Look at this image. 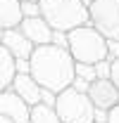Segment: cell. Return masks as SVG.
<instances>
[{
	"mask_svg": "<svg viewBox=\"0 0 119 123\" xmlns=\"http://www.w3.org/2000/svg\"><path fill=\"white\" fill-rule=\"evenodd\" d=\"M29 114H31V107L12 88L0 92V116H7L15 123H29Z\"/></svg>",
	"mask_w": 119,
	"mask_h": 123,
	"instance_id": "cell-7",
	"label": "cell"
},
{
	"mask_svg": "<svg viewBox=\"0 0 119 123\" xmlns=\"http://www.w3.org/2000/svg\"><path fill=\"white\" fill-rule=\"evenodd\" d=\"M17 69H15V57L0 45V92L7 90L12 85V78H15Z\"/></svg>",
	"mask_w": 119,
	"mask_h": 123,
	"instance_id": "cell-12",
	"label": "cell"
},
{
	"mask_svg": "<svg viewBox=\"0 0 119 123\" xmlns=\"http://www.w3.org/2000/svg\"><path fill=\"white\" fill-rule=\"evenodd\" d=\"M88 24L107 40H119V0L88 2Z\"/></svg>",
	"mask_w": 119,
	"mask_h": 123,
	"instance_id": "cell-5",
	"label": "cell"
},
{
	"mask_svg": "<svg viewBox=\"0 0 119 123\" xmlns=\"http://www.w3.org/2000/svg\"><path fill=\"white\" fill-rule=\"evenodd\" d=\"M22 2L19 0H0V26L7 29H17L22 24Z\"/></svg>",
	"mask_w": 119,
	"mask_h": 123,
	"instance_id": "cell-11",
	"label": "cell"
},
{
	"mask_svg": "<svg viewBox=\"0 0 119 123\" xmlns=\"http://www.w3.org/2000/svg\"><path fill=\"white\" fill-rule=\"evenodd\" d=\"M41 17L55 31H69L88 24V2L86 0H38Z\"/></svg>",
	"mask_w": 119,
	"mask_h": 123,
	"instance_id": "cell-3",
	"label": "cell"
},
{
	"mask_svg": "<svg viewBox=\"0 0 119 123\" xmlns=\"http://www.w3.org/2000/svg\"><path fill=\"white\" fill-rule=\"evenodd\" d=\"M19 2H38V0H19Z\"/></svg>",
	"mask_w": 119,
	"mask_h": 123,
	"instance_id": "cell-21",
	"label": "cell"
},
{
	"mask_svg": "<svg viewBox=\"0 0 119 123\" xmlns=\"http://www.w3.org/2000/svg\"><path fill=\"white\" fill-rule=\"evenodd\" d=\"M29 123H62V118H60V114L55 111L52 104L38 102V104H33V107H31Z\"/></svg>",
	"mask_w": 119,
	"mask_h": 123,
	"instance_id": "cell-13",
	"label": "cell"
},
{
	"mask_svg": "<svg viewBox=\"0 0 119 123\" xmlns=\"http://www.w3.org/2000/svg\"><path fill=\"white\" fill-rule=\"evenodd\" d=\"M67 50L72 52L76 64H98L103 59H110L107 38L90 24H83L67 33Z\"/></svg>",
	"mask_w": 119,
	"mask_h": 123,
	"instance_id": "cell-2",
	"label": "cell"
},
{
	"mask_svg": "<svg viewBox=\"0 0 119 123\" xmlns=\"http://www.w3.org/2000/svg\"><path fill=\"white\" fill-rule=\"evenodd\" d=\"M15 69H17V74H29L31 64H29V59H15Z\"/></svg>",
	"mask_w": 119,
	"mask_h": 123,
	"instance_id": "cell-17",
	"label": "cell"
},
{
	"mask_svg": "<svg viewBox=\"0 0 119 123\" xmlns=\"http://www.w3.org/2000/svg\"><path fill=\"white\" fill-rule=\"evenodd\" d=\"M107 123H119V104H114L107 111Z\"/></svg>",
	"mask_w": 119,
	"mask_h": 123,
	"instance_id": "cell-18",
	"label": "cell"
},
{
	"mask_svg": "<svg viewBox=\"0 0 119 123\" xmlns=\"http://www.w3.org/2000/svg\"><path fill=\"white\" fill-rule=\"evenodd\" d=\"M29 64H31L29 74L50 92H62L76 78V62L72 52L67 47L52 45V43L38 45L33 50Z\"/></svg>",
	"mask_w": 119,
	"mask_h": 123,
	"instance_id": "cell-1",
	"label": "cell"
},
{
	"mask_svg": "<svg viewBox=\"0 0 119 123\" xmlns=\"http://www.w3.org/2000/svg\"><path fill=\"white\" fill-rule=\"evenodd\" d=\"M55 111L60 114L62 123H93L98 109L90 102L88 92L69 85L62 92H57V97H55Z\"/></svg>",
	"mask_w": 119,
	"mask_h": 123,
	"instance_id": "cell-4",
	"label": "cell"
},
{
	"mask_svg": "<svg viewBox=\"0 0 119 123\" xmlns=\"http://www.w3.org/2000/svg\"><path fill=\"white\" fill-rule=\"evenodd\" d=\"M93 123H100V121H93Z\"/></svg>",
	"mask_w": 119,
	"mask_h": 123,
	"instance_id": "cell-23",
	"label": "cell"
},
{
	"mask_svg": "<svg viewBox=\"0 0 119 123\" xmlns=\"http://www.w3.org/2000/svg\"><path fill=\"white\" fill-rule=\"evenodd\" d=\"M52 45L67 47V33H64V31H55V33H52Z\"/></svg>",
	"mask_w": 119,
	"mask_h": 123,
	"instance_id": "cell-16",
	"label": "cell"
},
{
	"mask_svg": "<svg viewBox=\"0 0 119 123\" xmlns=\"http://www.w3.org/2000/svg\"><path fill=\"white\" fill-rule=\"evenodd\" d=\"M86 2H93V0H86Z\"/></svg>",
	"mask_w": 119,
	"mask_h": 123,
	"instance_id": "cell-22",
	"label": "cell"
},
{
	"mask_svg": "<svg viewBox=\"0 0 119 123\" xmlns=\"http://www.w3.org/2000/svg\"><path fill=\"white\" fill-rule=\"evenodd\" d=\"M22 14L24 17H38L41 14V5L38 2H22Z\"/></svg>",
	"mask_w": 119,
	"mask_h": 123,
	"instance_id": "cell-14",
	"label": "cell"
},
{
	"mask_svg": "<svg viewBox=\"0 0 119 123\" xmlns=\"http://www.w3.org/2000/svg\"><path fill=\"white\" fill-rule=\"evenodd\" d=\"M0 123H15L12 118H7V116H0Z\"/></svg>",
	"mask_w": 119,
	"mask_h": 123,
	"instance_id": "cell-19",
	"label": "cell"
},
{
	"mask_svg": "<svg viewBox=\"0 0 119 123\" xmlns=\"http://www.w3.org/2000/svg\"><path fill=\"white\" fill-rule=\"evenodd\" d=\"M110 80L119 88V57L112 59V64H110Z\"/></svg>",
	"mask_w": 119,
	"mask_h": 123,
	"instance_id": "cell-15",
	"label": "cell"
},
{
	"mask_svg": "<svg viewBox=\"0 0 119 123\" xmlns=\"http://www.w3.org/2000/svg\"><path fill=\"white\" fill-rule=\"evenodd\" d=\"M0 45L5 47L15 59H31V55H33V50H36V45H33L29 38L22 33L19 26H17V29H7V31H5Z\"/></svg>",
	"mask_w": 119,
	"mask_h": 123,
	"instance_id": "cell-10",
	"label": "cell"
},
{
	"mask_svg": "<svg viewBox=\"0 0 119 123\" xmlns=\"http://www.w3.org/2000/svg\"><path fill=\"white\" fill-rule=\"evenodd\" d=\"M12 90L29 104V107H33V104H38V102H43V92L45 88L36 80V78L31 76V74H15V78H12V85H10Z\"/></svg>",
	"mask_w": 119,
	"mask_h": 123,
	"instance_id": "cell-9",
	"label": "cell"
},
{
	"mask_svg": "<svg viewBox=\"0 0 119 123\" xmlns=\"http://www.w3.org/2000/svg\"><path fill=\"white\" fill-rule=\"evenodd\" d=\"M19 29H22V33H24L36 47L38 45H50V43H52L55 29H52L41 14L38 17H24L22 24H19Z\"/></svg>",
	"mask_w": 119,
	"mask_h": 123,
	"instance_id": "cell-8",
	"label": "cell"
},
{
	"mask_svg": "<svg viewBox=\"0 0 119 123\" xmlns=\"http://www.w3.org/2000/svg\"><path fill=\"white\" fill-rule=\"evenodd\" d=\"M2 36H5V29L0 26V43H2Z\"/></svg>",
	"mask_w": 119,
	"mask_h": 123,
	"instance_id": "cell-20",
	"label": "cell"
},
{
	"mask_svg": "<svg viewBox=\"0 0 119 123\" xmlns=\"http://www.w3.org/2000/svg\"><path fill=\"white\" fill-rule=\"evenodd\" d=\"M88 97L98 111H110L114 104H119V88L110 78H95L88 85Z\"/></svg>",
	"mask_w": 119,
	"mask_h": 123,
	"instance_id": "cell-6",
	"label": "cell"
}]
</instances>
